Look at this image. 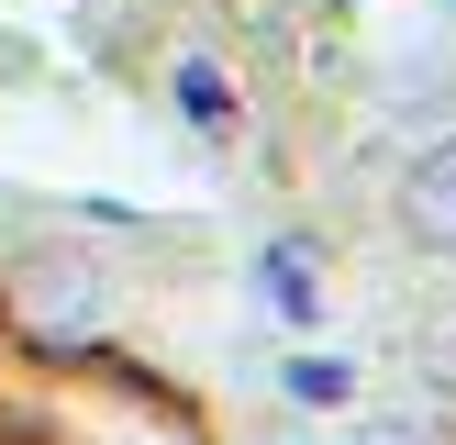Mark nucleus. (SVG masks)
Wrapping results in <instances>:
<instances>
[{
	"mask_svg": "<svg viewBox=\"0 0 456 445\" xmlns=\"http://www.w3.org/2000/svg\"><path fill=\"white\" fill-rule=\"evenodd\" d=\"M178 111H190V123H212V134L234 123V89H223V67H200V56L178 67Z\"/></svg>",
	"mask_w": 456,
	"mask_h": 445,
	"instance_id": "7ed1b4c3",
	"label": "nucleus"
},
{
	"mask_svg": "<svg viewBox=\"0 0 456 445\" xmlns=\"http://www.w3.org/2000/svg\"><path fill=\"white\" fill-rule=\"evenodd\" d=\"M22 323H34V334H89V323H101V279H89L78 256L22 267Z\"/></svg>",
	"mask_w": 456,
	"mask_h": 445,
	"instance_id": "f03ea898",
	"label": "nucleus"
},
{
	"mask_svg": "<svg viewBox=\"0 0 456 445\" xmlns=\"http://www.w3.org/2000/svg\"><path fill=\"white\" fill-rule=\"evenodd\" d=\"M289 390H301V400H346V368H334V356H301V368H289Z\"/></svg>",
	"mask_w": 456,
	"mask_h": 445,
	"instance_id": "39448f33",
	"label": "nucleus"
},
{
	"mask_svg": "<svg viewBox=\"0 0 456 445\" xmlns=\"http://www.w3.org/2000/svg\"><path fill=\"white\" fill-rule=\"evenodd\" d=\"M356 445H423V423H356Z\"/></svg>",
	"mask_w": 456,
	"mask_h": 445,
	"instance_id": "423d86ee",
	"label": "nucleus"
},
{
	"mask_svg": "<svg viewBox=\"0 0 456 445\" xmlns=\"http://www.w3.org/2000/svg\"><path fill=\"white\" fill-rule=\"evenodd\" d=\"M267 301H279V312H312V256H301V245H267Z\"/></svg>",
	"mask_w": 456,
	"mask_h": 445,
	"instance_id": "20e7f679",
	"label": "nucleus"
},
{
	"mask_svg": "<svg viewBox=\"0 0 456 445\" xmlns=\"http://www.w3.org/2000/svg\"><path fill=\"white\" fill-rule=\"evenodd\" d=\"M401 234H412L423 256H456V134L412 156V178H401Z\"/></svg>",
	"mask_w": 456,
	"mask_h": 445,
	"instance_id": "f257e3e1",
	"label": "nucleus"
}]
</instances>
